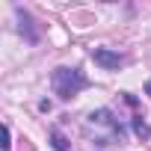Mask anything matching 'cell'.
Listing matches in <instances>:
<instances>
[{
  "mask_svg": "<svg viewBox=\"0 0 151 151\" xmlns=\"http://www.w3.org/2000/svg\"><path fill=\"white\" fill-rule=\"evenodd\" d=\"M9 139H12V133H9V127H6V124H3V142H0V145H3V148H9V145H12V142H9Z\"/></svg>",
  "mask_w": 151,
  "mask_h": 151,
  "instance_id": "cell-6",
  "label": "cell"
},
{
  "mask_svg": "<svg viewBox=\"0 0 151 151\" xmlns=\"http://www.w3.org/2000/svg\"><path fill=\"white\" fill-rule=\"evenodd\" d=\"M92 59H95L101 68H119V65H124V56L116 53V50H107V47H95V50H92Z\"/></svg>",
  "mask_w": 151,
  "mask_h": 151,
  "instance_id": "cell-3",
  "label": "cell"
},
{
  "mask_svg": "<svg viewBox=\"0 0 151 151\" xmlns=\"http://www.w3.org/2000/svg\"><path fill=\"white\" fill-rule=\"evenodd\" d=\"M133 130H136L139 136H151V127H148L142 119H136V122H133Z\"/></svg>",
  "mask_w": 151,
  "mask_h": 151,
  "instance_id": "cell-5",
  "label": "cell"
},
{
  "mask_svg": "<svg viewBox=\"0 0 151 151\" xmlns=\"http://www.w3.org/2000/svg\"><path fill=\"white\" fill-rule=\"evenodd\" d=\"M86 127H89V130H107L110 136H122V124L113 119L110 110H95V113L86 119Z\"/></svg>",
  "mask_w": 151,
  "mask_h": 151,
  "instance_id": "cell-2",
  "label": "cell"
},
{
  "mask_svg": "<svg viewBox=\"0 0 151 151\" xmlns=\"http://www.w3.org/2000/svg\"><path fill=\"white\" fill-rule=\"evenodd\" d=\"M50 86H53V92L59 95V98H74L80 89H86L89 86V80H86V74L80 71V68H56L53 74H50Z\"/></svg>",
  "mask_w": 151,
  "mask_h": 151,
  "instance_id": "cell-1",
  "label": "cell"
},
{
  "mask_svg": "<svg viewBox=\"0 0 151 151\" xmlns=\"http://www.w3.org/2000/svg\"><path fill=\"white\" fill-rule=\"evenodd\" d=\"M145 95H151V80H148V83H145Z\"/></svg>",
  "mask_w": 151,
  "mask_h": 151,
  "instance_id": "cell-7",
  "label": "cell"
},
{
  "mask_svg": "<svg viewBox=\"0 0 151 151\" xmlns=\"http://www.w3.org/2000/svg\"><path fill=\"white\" fill-rule=\"evenodd\" d=\"M50 142H53V148H56V151H68V142H65V136H62L59 130H53V133H50Z\"/></svg>",
  "mask_w": 151,
  "mask_h": 151,
  "instance_id": "cell-4",
  "label": "cell"
}]
</instances>
